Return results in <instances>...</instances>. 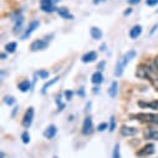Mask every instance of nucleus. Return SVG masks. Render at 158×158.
Returning a JSON list of instances; mask_svg holds the SVG:
<instances>
[{
  "instance_id": "f257e3e1",
  "label": "nucleus",
  "mask_w": 158,
  "mask_h": 158,
  "mask_svg": "<svg viewBox=\"0 0 158 158\" xmlns=\"http://www.w3.org/2000/svg\"><path fill=\"white\" fill-rule=\"evenodd\" d=\"M136 55H137V52L135 51V50H130V51H127L120 60L117 61V65H116V71H114V75L117 76V77H120V76H122V73H123V71H125V67L130 64V61L131 60H133L135 57H136Z\"/></svg>"
},
{
  "instance_id": "f03ea898",
  "label": "nucleus",
  "mask_w": 158,
  "mask_h": 158,
  "mask_svg": "<svg viewBox=\"0 0 158 158\" xmlns=\"http://www.w3.org/2000/svg\"><path fill=\"white\" fill-rule=\"evenodd\" d=\"M131 117L142 122H152L158 125V113H137V114H131Z\"/></svg>"
},
{
  "instance_id": "7ed1b4c3",
  "label": "nucleus",
  "mask_w": 158,
  "mask_h": 158,
  "mask_svg": "<svg viewBox=\"0 0 158 158\" xmlns=\"http://www.w3.org/2000/svg\"><path fill=\"white\" fill-rule=\"evenodd\" d=\"M34 114H35V111H34V107H29L27 111L25 112L24 114V118H23V126L25 128H29L32 123V120H34Z\"/></svg>"
},
{
  "instance_id": "20e7f679",
  "label": "nucleus",
  "mask_w": 158,
  "mask_h": 158,
  "mask_svg": "<svg viewBox=\"0 0 158 158\" xmlns=\"http://www.w3.org/2000/svg\"><path fill=\"white\" fill-rule=\"evenodd\" d=\"M48 46H49V43H48L46 40L39 39V40H35L34 43H31L30 50H31V51H41V50H45Z\"/></svg>"
},
{
  "instance_id": "39448f33",
  "label": "nucleus",
  "mask_w": 158,
  "mask_h": 158,
  "mask_svg": "<svg viewBox=\"0 0 158 158\" xmlns=\"http://www.w3.org/2000/svg\"><path fill=\"white\" fill-rule=\"evenodd\" d=\"M154 152H156L154 144H153V143H147L144 147H142V148L137 152V154H138L139 157H148V156L153 154Z\"/></svg>"
},
{
  "instance_id": "423d86ee",
  "label": "nucleus",
  "mask_w": 158,
  "mask_h": 158,
  "mask_svg": "<svg viewBox=\"0 0 158 158\" xmlns=\"http://www.w3.org/2000/svg\"><path fill=\"white\" fill-rule=\"evenodd\" d=\"M54 4H55L54 0H40L41 10L45 11V13H52V11L57 10V9L54 6Z\"/></svg>"
},
{
  "instance_id": "0eeeda50",
  "label": "nucleus",
  "mask_w": 158,
  "mask_h": 158,
  "mask_svg": "<svg viewBox=\"0 0 158 158\" xmlns=\"http://www.w3.org/2000/svg\"><path fill=\"white\" fill-rule=\"evenodd\" d=\"M148 73H149V66L146 64H141L137 66V71H136V76L139 78H147L148 80Z\"/></svg>"
},
{
  "instance_id": "6e6552de",
  "label": "nucleus",
  "mask_w": 158,
  "mask_h": 158,
  "mask_svg": "<svg viewBox=\"0 0 158 158\" xmlns=\"http://www.w3.org/2000/svg\"><path fill=\"white\" fill-rule=\"evenodd\" d=\"M39 26H40V21H39V20H32L30 24H29V27L25 30V32H24V35L21 36V39H23V40H25V39H27Z\"/></svg>"
},
{
  "instance_id": "1a4fd4ad",
  "label": "nucleus",
  "mask_w": 158,
  "mask_h": 158,
  "mask_svg": "<svg viewBox=\"0 0 158 158\" xmlns=\"http://www.w3.org/2000/svg\"><path fill=\"white\" fill-rule=\"evenodd\" d=\"M94 131V122H92V118L89 116L85 118V121H84V125H82V133L85 136L87 135H91Z\"/></svg>"
},
{
  "instance_id": "9d476101",
  "label": "nucleus",
  "mask_w": 158,
  "mask_h": 158,
  "mask_svg": "<svg viewBox=\"0 0 158 158\" xmlns=\"http://www.w3.org/2000/svg\"><path fill=\"white\" fill-rule=\"evenodd\" d=\"M148 80L152 82V85L158 89V69H153L152 66H149V73H148Z\"/></svg>"
},
{
  "instance_id": "9b49d317",
  "label": "nucleus",
  "mask_w": 158,
  "mask_h": 158,
  "mask_svg": "<svg viewBox=\"0 0 158 158\" xmlns=\"http://www.w3.org/2000/svg\"><path fill=\"white\" fill-rule=\"evenodd\" d=\"M138 133V130L136 127H128V126H122L121 127V135L125 137H132Z\"/></svg>"
},
{
  "instance_id": "f8f14e48",
  "label": "nucleus",
  "mask_w": 158,
  "mask_h": 158,
  "mask_svg": "<svg viewBox=\"0 0 158 158\" xmlns=\"http://www.w3.org/2000/svg\"><path fill=\"white\" fill-rule=\"evenodd\" d=\"M82 62L84 64H90V62H94L97 60V52L96 51H89L86 52L84 56H82Z\"/></svg>"
},
{
  "instance_id": "ddd939ff",
  "label": "nucleus",
  "mask_w": 158,
  "mask_h": 158,
  "mask_svg": "<svg viewBox=\"0 0 158 158\" xmlns=\"http://www.w3.org/2000/svg\"><path fill=\"white\" fill-rule=\"evenodd\" d=\"M142 30H143V29H142L141 25H135V26L130 30V37L133 39V40H136V39H138V37L141 36Z\"/></svg>"
},
{
  "instance_id": "4468645a",
  "label": "nucleus",
  "mask_w": 158,
  "mask_h": 158,
  "mask_svg": "<svg viewBox=\"0 0 158 158\" xmlns=\"http://www.w3.org/2000/svg\"><path fill=\"white\" fill-rule=\"evenodd\" d=\"M56 133H57V128H56V126L50 125V126L44 131V137L51 139V138H54V137L56 136Z\"/></svg>"
},
{
  "instance_id": "2eb2a0df",
  "label": "nucleus",
  "mask_w": 158,
  "mask_h": 158,
  "mask_svg": "<svg viewBox=\"0 0 158 158\" xmlns=\"http://www.w3.org/2000/svg\"><path fill=\"white\" fill-rule=\"evenodd\" d=\"M90 34H91V37L94 39V40H100V39L102 37V30L100 27H96V26H92L90 29Z\"/></svg>"
},
{
  "instance_id": "dca6fc26",
  "label": "nucleus",
  "mask_w": 158,
  "mask_h": 158,
  "mask_svg": "<svg viewBox=\"0 0 158 158\" xmlns=\"http://www.w3.org/2000/svg\"><path fill=\"white\" fill-rule=\"evenodd\" d=\"M91 81H92L94 85H101L102 81H103V75H102V72H101V71H96V72L92 75V77H91Z\"/></svg>"
},
{
  "instance_id": "f3484780",
  "label": "nucleus",
  "mask_w": 158,
  "mask_h": 158,
  "mask_svg": "<svg viewBox=\"0 0 158 158\" xmlns=\"http://www.w3.org/2000/svg\"><path fill=\"white\" fill-rule=\"evenodd\" d=\"M57 14L62 18V19H73V15L70 14L67 8H57Z\"/></svg>"
},
{
  "instance_id": "a211bd4d",
  "label": "nucleus",
  "mask_w": 158,
  "mask_h": 158,
  "mask_svg": "<svg viewBox=\"0 0 158 158\" xmlns=\"http://www.w3.org/2000/svg\"><path fill=\"white\" fill-rule=\"evenodd\" d=\"M138 106L142 108H152V110H157L158 108V102L157 101H152V102H144V101H139Z\"/></svg>"
},
{
  "instance_id": "6ab92c4d",
  "label": "nucleus",
  "mask_w": 158,
  "mask_h": 158,
  "mask_svg": "<svg viewBox=\"0 0 158 158\" xmlns=\"http://www.w3.org/2000/svg\"><path fill=\"white\" fill-rule=\"evenodd\" d=\"M117 92H118V82L117 81H113L111 84L110 89H108V95H110V97L114 98L117 96Z\"/></svg>"
},
{
  "instance_id": "aec40b11",
  "label": "nucleus",
  "mask_w": 158,
  "mask_h": 158,
  "mask_svg": "<svg viewBox=\"0 0 158 158\" xmlns=\"http://www.w3.org/2000/svg\"><path fill=\"white\" fill-rule=\"evenodd\" d=\"M59 80H60V77L57 76V77H54V78H52V80L48 81V82H46V84H45V85L43 86V90H41V92H43V94H46L48 89H49V87H51L52 85H55L56 82H59Z\"/></svg>"
},
{
  "instance_id": "412c9836",
  "label": "nucleus",
  "mask_w": 158,
  "mask_h": 158,
  "mask_svg": "<svg viewBox=\"0 0 158 158\" xmlns=\"http://www.w3.org/2000/svg\"><path fill=\"white\" fill-rule=\"evenodd\" d=\"M23 24H24V16H23V15H18V18H16V20H15V27H14L15 32L21 31Z\"/></svg>"
},
{
  "instance_id": "4be33fe9",
  "label": "nucleus",
  "mask_w": 158,
  "mask_h": 158,
  "mask_svg": "<svg viewBox=\"0 0 158 158\" xmlns=\"http://www.w3.org/2000/svg\"><path fill=\"white\" fill-rule=\"evenodd\" d=\"M30 87H31V85H30V81L29 80H24V81H21L19 84V90L21 92H27L30 90Z\"/></svg>"
},
{
  "instance_id": "5701e85b",
  "label": "nucleus",
  "mask_w": 158,
  "mask_h": 158,
  "mask_svg": "<svg viewBox=\"0 0 158 158\" xmlns=\"http://www.w3.org/2000/svg\"><path fill=\"white\" fill-rule=\"evenodd\" d=\"M146 137L148 139H152V141H158V131L157 130H149L146 133Z\"/></svg>"
},
{
  "instance_id": "b1692460",
  "label": "nucleus",
  "mask_w": 158,
  "mask_h": 158,
  "mask_svg": "<svg viewBox=\"0 0 158 158\" xmlns=\"http://www.w3.org/2000/svg\"><path fill=\"white\" fill-rule=\"evenodd\" d=\"M16 48H18V44H16V43H9V44L5 45V50H6V52H9V54L15 52Z\"/></svg>"
},
{
  "instance_id": "393cba45",
  "label": "nucleus",
  "mask_w": 158,
  "mask_h": 158,
  "mask_svg": "<svg viewBox=\"0 0 158 158\" xmlns=\"http://www.w3.org/2000/svg\"><path fill=\"white\" fill-rule=\"evenodd\" d=\"M112 158H121V151H120V144L116 143L112 153Z\"/></svg>"
},
{
  "instance_id": "a878e982",
  "label": "nucleus",
  "mask_w": 158,
  "mask_h": 158,
  "mask_svg": "<svg viewBox=\"0 0 158 158\" xmlns=\"http://www.w3.org/2000/svg\"><path fill=\"white\" fill-rule=\"evenodd\" d=\"M116 130V120H114V117L113 116H111V118H110V127H108V131L110 132H113Z\"/></svg>"
},
{
  "instance_id": "bb28decb",
  "label": "nucleus",
  "mask_w": 158,
  "mask_h": 158,
  "mask_svg": "<svg viewBox=\"0 0 158 158\" xmlns=\"http://www.w3.org/2000/svg\"><path fill=\"white\" fill-rule=\"evenodd\" d=\"M4 102H5L6 105H9V106H13V105L15 103V98H14L13 96H5V97H4Z\"/></svg>"
},
{
  "instance_id": "cd10ccee",
  "label": "nucleus",
  "mask_w": 158,
  "mask_h": 158,
  "mask_svg": "<svg viewBox=\"0 0 158 158\" xmlns=\"http://www.w3.org/2000/svg\"><path fill=\"white\" fill-rule=\"evenodd\" d=\"M108 127H110V125H108V123L102 122V123H100V125L97 126V131H98V132H103V131H106Z\"/></svg>"
},
{
  "instance_id": "c85d7f7f",
  "label": "nucleus",
  "mask_w": 158,
  "mask_h": 158,
  "mask_svg": "<svg viewBox=\"0 0 158 158\" xmlns=\"http://www.w3.org/2000/svg\"><path fill=\"white\" fill-rule=\"evenodd\" d=\"M21 139H23V142H24L25 144H27V143L30 142V135H29L27 131H25V132L21 135Z\"/></svg>"
},
{
  "instance_id": "c756f323",
  "label": "nucleus",
  "mask_w": 158,
  "mask_h": 158,
  "mask_svg": "<svg viewBox=\"0 0 158 158\" xmlns=\"http://www.w3.org/2000/svg\"><path fill=\"white\" fill-rule=\"evenodd\" d=\"M37 76L41 77V78H48V77H49V72L45 71V70H40V71L37 72Z\"/></svg>"
},
{
  "instance_id": "7c9ffc66",
  "label": "nucleus",
  "mask_w": 158,
  "mask_h": 158,
  "mask_svg": "<svg viewBox=\"0 0 158 158\" xmlns=\"http://www.w3.org/2000/svg\"><path fill=\"white\" fill-rule=\"evenodd\" d=\"M72 96H73V92H72V91H70V90L65 91V97H66L67 101H70V100L72 98Z\"/></svg>"
},
{
  "instance_id": "2f4dec72",
  "label": "nucleus",
  "mask_w": 158,
  "mask_h": 158,
  "mask_svg": "<svg viewBox=\"0 0 158 158\" xmlns=\"http://www.w3.org/2000/svg\"><path fill=\"white\" fill-rule=\"evenodd\" d=\"M146 4L148 6H154L158 4V0H146Z\"/></svg>"
},
{
  "instance_id": "473e14b6",
  "label": "nucleus",
  "mask_w": 158,
  "mask_h": 158,
  "mask_svg": "<svg viewBox=\"0 0 158 158\" xmlns=\"http://www.w3.org/2000/svg\"><path fill=\"white\" fill-rule=\"evenodd\" d=\"M141 2V0H128V3L131 4V5H136V4H138Z\"/></svg>"
},
{
  "instance_id": "72a5a7b5",
  "label": "nucleus",
  "mask_w": 158,
  "mask_h": 158,
  "mask_svg": "<svg viewBox=\"0 0 158 158\" xmlns=\"http://www.w3.org/2000/svg\"><path fill=\"white\" fill-rule=\"evenodd\" d=\"M105 2H106V0H94L92 3H94L95 5H97V4H101V3H105Z\"/></svg>"
},
{
  "instance_id": "f704fd0d",
  "label": "nucleus",
  "mask_w": 158,
  "mask_h": 158,
  "mask_svg": "<svg viewBox=\"0 0 158 158\" xmlns=\"http://www.w3.org/2000/svg\"><path fill=\"white\" fill-rule=\"evenodd\" d=\"M154 65H156V67L158 69V55H157L156 59H154Z\"/></svg>"
},
{
  "instance_id": "c9c22d12",
  "label": "nucleus",
  "mask_w": 158,
  "mask_h": 158,
  "mask_svg": "<svg viewBox=\"0 0 158 158\" xmlns=\"http://www.w3.org/2000/svg\"><path fill=\"white\" fill-rule=\"evenodd\" d=\"M132 13V9H127L126 11H125V15H130Z\"/></svg>"
},
{
  "instance_id": "e433bc0d",
  "label": "nucleus",
  "mask_w": 158,
  "mask_h": 158,
  "mask_svg": "<svg viewBox=\"0 0 158 158\" xmlns=\"http://www.w3.org/2000/svg\"><path fill=\"white\" fill-rule=\"evenodd\" d=\"M103 66H105V62H101V64H100V65H98V70H100V71H101V70H102V69H103Z\"/></svg>"
},
{
  "instance_id": "4c0bfd02",
  "label": "nucleus",
  "mask_w": 158,
  "mask_h": 158,
  "mask_svg": "<svg viewBox=\"0 0 158 158\" xmlns=\"http://www.w3.org/2000/svg\"><path fill=\"white\" fill-rule=\"evenodd\" d=\"M78 95H80V96H84V95H85V92H84V89H80V92H78Z\"/></svg>"
},
{
  "instance_id": "58836bf2",
  "label": "nucleus",
  "mask_w": 158,
  "mask_h": 158,
  "mask_svg": "<svg viewBox=\"0 0 158 158\" xmlns=\"http://www.w3.org/2000/svg\"><path fill=\"white\" fill-rule=\"evenodd\" d=\"M98 90H100L98 87H95V89H94V94H98Z\"/></svg>"
},
{
  "instance_id": "ea45409f",
  "label": "nucleus",
  "mask_w": 158,
  "mask_h": 158,
  "mask_svg": "<svg viewBox=\"0 0 158 158\" xmlns=\"http://www.w3.org/2000/svg\"><path fill=\"white\" fill-rule=\"evenodd\" d=\"M6 59V54H2V60H5Z\"/></svg>"
},
{
  "instance_id": "a19ab883",
  "label": "nucleus",
  "mask_w": 158,
  "mask_h": 158,
  "mask_svg": "<svg viewBox=\"0 0 158 158\" xmlns=\"http://www.w3.org/2000/svg\"><path fill=\"white\" fill-rule=\"evenodd\" d=\"M105 48H106V45H105V44H103V45H102V46H101V50H102V51H105Z\"/></svg>"
},
{
  "instance_id": "79ce46f5",
  "label": "nucleus",
  "mask_w": 158,
  "mask_h": 158,
  "mask_svg": "<svg viewBox=\"0 0 158 158\" xmlns=\"http://www.w3.org/2000/svg\"><path fill=\"white\" fill-rule=\"evenodd\" d=\"M5 157V154H4V152H2V158H4Z\"/></svg>"
},
{
  "instance_id": "37998d69",
  "label": "nucleus",
  "mask_w": 158,
  "mask_h": 158,
  "mask_svg": "<svg viewBox=\"0 0 158 158\" xmlns=\"http://www.w3.org/2000/svg\"><path fill=\"white\" fill-rule=\"evenodd\" d=\"M55 158H57V157H55Z\"/></svg>"
},
{
  "instance_id": "c03bdc74",
  "label": "nucleus",
  "mask_w": 158,
  "mask_h": 158,
  "mask_svg": "<svg viewBox=\"0 0 158 158\" xmlns=\"http://www.w3.org/2000/svg\"><path fill=\"white\" fill-rule=\"evenodd\" d=\"M146 158H147V157H146Z\"/></svg>"
}]
</instances>
